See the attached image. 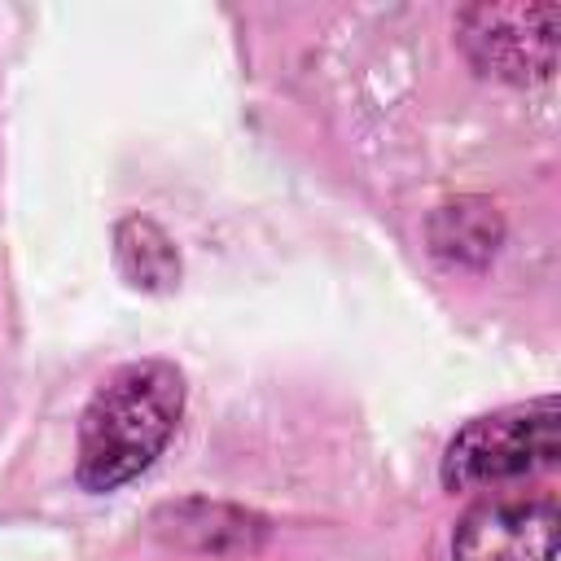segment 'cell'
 Masks as SVG:
<instances>
[{
    "mask_svg": "<svg viewBox=\"0 0 561 561\" xmlns=\"http://www.w3.org/2000/svg\"><path fill=\"white\" fill-rule=\"evenodd\" d=\"M184 412V377L167 359L114 368L79 416L75 478L83 491H114L145 473L171 443Z\"/></svg>",
    "mask_w": 561,
    "mask_h": 561,
    "instance_id": "1",
    "label": "cell"
},
{
    "mask_svg": "<svg viewBox=\"0 0 561 561\" xmlns=\"http://www.w3.org/2000/svg\"><path fill=\"white\" fill-rule=\"evenodd\" d=\"M561 460V403L552 394L473 416L443 451V486H504L543 473Z\"/></svg>",
    "mask_w": 561,
    "mask_h": 561,
    "instance_id": "2",
    "label": "cell"
},
{
    "mask_svg": "<svg viewBox=\"0 0 561 561\" xmlns=\"http://www.w3.org/2000/svg\"><path fill=\"white\" fill-rule=\"evenodd\" d=\"M557 4H469L456 13L469 61L504 83H539L557 66Z\"/></svg>",
    "mask_w": 561,
    "mask_h": 561,
    "instance_id": "3",
    "label": "cell"
},
{
    "mask_svg": "<svg viewBox=\"0 0 561 561\" xmlns=\"http://www.w3.org/2000/svg\"><path fill=\"white\" fill-rule=\"evenodd\" d=\"M557 500L491 495L460 517L451 535V561H557Z\"/></svg>",
    "mask_w": 561,
    "mask_h": 561,
    "instance_id": "4",
    "label": "cell"
},
{
    "mask_svg": "<svg viewBox=\"0 0 561 561\" xmlns=\"http://www.w3.org/2000/svg\"><path fill=\"white\" fill-rule=\"evenodd\" d=\"M114 263L136 289L162 294V289H171L180 280V254H175L171 237L145 215L118 219V228H114Z\"/></svg>",
    "mask_w": 561,
    "mask_h": 561,
    "instance_id": "5",
    "label": "cell"
},
{
    "mask_svg": "<svg viewBox=\"0 0 561 561\" xmlns=\"http://www.w3.org/2000/svg\"><path fill=\"white\" fill-rule=\"evenodd\" d=\"M430 237H434V250H438V254L460 259V263H482L486 254H495L500 215H495V206H486V202L460 197V202H451V206H443V210L434 215Z\"/></svg>",
    "mask_w": 561,
    "mask_h": 561,
    "instance_id": "6",
    "label": "cell"
}]
</instances>
